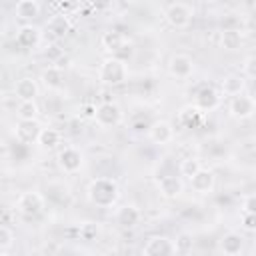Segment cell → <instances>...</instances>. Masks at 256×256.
<instances>
[{
  "label": "cell",
  "instance_id": "obj_21",
  "mask_svg": "<svg viewBox=\"0 0 256 256\" xmlns=\"http://www.w3.org/2000/svg\"><path fill=\"white\" fill-rule=\"evenodd\" d=\"M218 248L224 256H238L244 250V238L238 232H226L218 240Z\"/></svg>",
  "mask_w": 256,
  "mask_h": 256
},
{
  "label": "cell",
  "instance_id": "obj_3",
  "mask_svg": "<svg viewBox=\"0 0 256 256\" xmlns=\"http://www.w3.org/2000/svg\"><path fill=\"white\" fill-rule=\"evenodd\" d=\"M102 46L110 52V56L114 58H120L124 62H128L134 54V44L132 40L124 34V32H118V30H110L102 36Z\"/></svg>",
  "mask_w": 256,
  "mask_h": 256
},
{
  "label": "cell",
  "instance_id": "obj_30",
  "mask_svg": "<svg viewBox=\"0 0 256 256\" xmlns=\"http://www.w3.org/2000/svg\"><path fill=\"white\" fill-rule=\"evenodd\" d=\"M14 240H16V236H14V232H12V228L10 226H0V250L2 252H10V248L14 246Z\"/></svg>",
  "mask_w": 256,
  "mask_h": 256
},
{
  "label": "cell",
  "instance_id": "obj_27",
  "mask_svg": "<svg viewBox=\"0 0 256 256\" xmlns=\"http://www.w3.org/2000/svg\"><path fill=\"white\" fill-rule=\"evenodd\" d=\"M38 114H40V108L34 102H18L16 106V116L18 120H38Z\"/></svg>",
  "mask_w": 256,
  "mask_h": 256
},
{
  "label": "cell",
  "instance_id": "obj_2",
  "mask_svg": "<svg viewBox=\"0 0 256 256\" xmlns=\"http://www.w3.org/2000/svg\"><path fill=\"white\" fill-rule=\"evenodd\" d=\"M130 70H128V62L108 56L106 60H102L100 68H98V80L104 86H120L128 80Z\"/></svg>",
  "mask_w": 256,
  "mask_h": 256
},
{
  "label": "cell",
  "instance_id": "obj_13",
  "mask_svg": "<svg viewBox=\"0 0 256 256\" xmlns=\"http://www.w3.org/2000/svg\"><path fill=\"white\" fill-rule=\"evenodd\" d=\"M220 92L214 88V86H202L198 92H196V96H194V106L196 108H200L204 114L206 112H212V110H216L218 106H220Z\"/></svg>",
  "mask_w": 256,
  "mask_h": 256
},
{
  "label": "cell",
  "instance_id": "obj_35",
  "mask_svg": "<svg viewBox=\"0 0 256 256\" xmlns=\"http://www.w3.org/2000/svg\"><path fill=\"white\" fill-rule=\"evenodd\" d=\"M0 256H10V254H8V252H2V254H0Z\"/></svg>",
  "mask_w": 256,
  "mask_h": 256
},
{
  "label": "cell",
  "instance_id": "obj_4",
  "mask_svg": "<svg viewBox=\"0 0 256 256\" xmlns=\"http://www.w3.org/2000/svg\"><path fill=\"white\" fill-rule=\"evenodd\" d=\"M164 18L166 22L176 28V30H184L192 24V18H194V6L188 4V2H170L166 8H164Z\"/></svg>",
  "mask_w": 256,
  "mask_h": 256
},
{
  "label": "cell",
  "instance_id": "obj_31",
  "mask_svg": "<svg viewBox=\"0 0 256 256\" xmlns=\"http://www.w3.org/2000/svg\"><path fill=\"white\" fill-rule=\"evenodd\" d=\"M242 76L244 78H250V80H256V54L254 56H248L242 64Z\"/></svg>",
  "mask_w": 256,
  "mask_h": 256
},
{
  "label": "cell",
  "instance_id": "obj_15",
  "mask_svg": "<svg viewBox=\"0 0 256 256\" xmlns=\"http://www.w3.org/2000/svg\"><path fill=\"white\" fill-rule=\"evenodd\" d=\"M42 40V30L36 24H24L16 32V46L22 50H34Z\"/></svg>",
  "mask_w": 256,
  "mask_h": 256
},
{
  "label": "cell",
  "instance_id": "obj_12",
  "mask_svg": "<svg viewBox=\"0 0 256 256\" xmlns=\"http://www.w3.org/2000/svg\"><path fill=\"white\" fill-rule=\"evenodd\" d=\"M156 188L160 192L162 198L166 200H176L182 190H184V184H182V178L176 176V174H162L156 178Z\"/></svg>",
  "mask_w": 256,
  "mask_h": 256
},
{
  "label": "cell",
  "instance_id": "obj_10",
  "mask_svg": "<svg viewBox=\"0 0 256 256\" xmlns=\"http://www.w3.org/2000/svg\"><path fill=\"white\" fill-rule=\"evenodd\" d=\"M168 72L176 80H188L194 74V60L184 52H176L168 60Z\"/></svg>",
  "mask_w": 256,
  "mask_h": 256
},
{
  "label": "cell",
  "instance_id": "obj_26",
  "mask_svg": "<svg viewBox=\"0 0 256 256\" xmlns=\"http://www.w3.org/2000/svg\"><path fill=\"white\" fill-rule=\"evenodd\" d=\"M60 142H62L60 130H56V128H42L40 138H38V144H40L44 150H52V148H56Z\"/></svg>",
  "mask_w": 256,
  "mask_h": 256
},
{
  "label": "cell",
  "instance_id": "obj_8",
  "mask_svg": "<svg viewBox=\"0 0 256 256\" xmlns=\"http://www.w3.org/2000/svg\"><path fill=\"white\" fill-rule=\"evenodd\" d=\"M142 256H176L174 240L164 234H152L142 246Z\"/></svg>",
  "mask_w": 256,
  "mask_h": 256
},
{
  "label": "cell",
  "instance_id": "obj_9",
  "mask_svg": "<svg viewBox=\"0 0 256 256\" xmlns=\"http://www.w3.org/2000/svg\"><path fill=\"white\" fill-rule=\"evenodd\" d=\"M228 114H230L234 120H238V122L250 120V118L256 114V104H254V100L250 98V94L234 96V98H230V102H228Z\"/></svg>",
  "mask_w": 256,
  "mask_h": 256
},
{
  "label": "cell",
  "instance_id": "obj_32",
  "mask_svg": "<svg viewBox=\"0 0 256 256\" xmlns=\"http://www.w3.org/2000/svg\"><path fill=\"white\" fill-rule=\"evenodd\" d=\"M242 214H256V192L242 198Z\"/></svg>",
  "mask_w": 256,
  "mask_h": 256
},
{
  "label": "cell",
  "instance_id": "obj_33",
  "mask_svg": "<svg viewBox=\"0 0 256 256\" xmlns=\"http://www.w3.org/2000/svg\"><path fill=\"white\" fill-rule=\"evenodd\" d=\"M242 228L246 232H254L256 234V214H242Z\"/></svg>",
  "mask_w": 256,
  "mask_h": 256
},
{
  "label": "cell",
  "instance_id": "obj_18",
  "mask_svg": "<svg viewBox=\"0 0 256 256\" xmlns=\"http://www.w3.org/2000/svg\"><path fill=\"white\" fill-rule=\"evenodd\" d=\"M246 90V78L242 74H226L220 82V92L222 96H228V98H234V96H240L244 94Z\"/></svg>",
  "mask_w": 256,
  "mask_h": 256
},
{
  "label": "cell",
  "instance_id": "obj_6",
  "mask_svg": "<svg viewBox=\"0 0 256 256\" xmlns=\"http://www.w3.org/2000/svg\"><path fill=\"white\" fill-rule=\"evenodd\" d=\"M122 120H124V112L116 102H100L96 106L94 122L100 128H116L122 124Z\"/></svg>",
  "mask_w": 256,
  "mask_h": 256
},
{
  "label": "cell",
  "instance_id": "obj_24",
  "mask_svg": "<svg viewBox=\"0 0 256 256\" xmlns=\"http://www.w3.org/2000/svg\"><path fill=\"white\" fill-rule=\"evenodd\" d=\"M178 120H180V124H182L184 128H196L198 124H202V120H204V112L192 104V106H186V108L180 110Z\"/></svg>",
  "mask_w": 256,
  "mask_h": 256
},
{
  "label": "cell",
  "instance_id": "obj_25",
  "mask_svg": "<svg viewBox=\"0 0 256 256\" xmlns=\"http://www.w3.org/2000/svg\"><path fill=\"white\" fill-rule=\"evenodd\" d=\"M242 32L240 30H222L220 32V46L226 50V52H236L242 48Z\"/></svg>",
  "mask_w": 256,
  "mask_h": 256
},
{
  "label": "cell",
  "instance_id": "obj_11",
  "mask_svg": "<svg viewBox=\"0 0 256 256\" xmlns=\"http://www.w3.org/2000/svg\"><path fill=\"white\" fill-rule=\"evenodd\" d=\"M42 132V126L38 124V120H18L14 126V138L18 140V144H34L38 142Z\"/></svg>",
  "mask_w": 256,
  "mask_h": 256
},
{
  "label": "cell",
  "instance_id": "obj_28",
  "mask_svg": "<svg viewBox=\"0 0 256 256\" xmlns=\"http://www.w3.org/2000/svg\"><path fill=\"white\" fill-rule=\"evenodd\" d=\"M204 166H202V162L198 160V158H194V156H190V158H184L182 162H180V166H178V170H180V174L184 176V178H192V176H196L200 170H202Z\"/></svg>",
  "mask_w": 256,
  "mask_h": 256
},
{
  "label": "cell",
  "instance_id": "obj_14",
  "mask_svg": "<svg viewBox=\"0 0 256 256\" xmlns=\"http://www.w3.org/2000/svg\"><path fill=\"white\" fill-rule=\"evenodd\" d=\"M148 138L150 142L158 144V146H166L174 140V126L168 120H154L148 128Z\"/></svg>",
  "mask_w": 256,
  "mask_h": 256
},
{
  "label": "cell",
  "instance_id": "obj_1",
  "mask_svg": "<svg viewBox=\"0 0 256 256\" xmlns=\"http://www.w3.org/2000/svg\"><path fill=\"white\" fill-rule=\"evenodd\" d=\"M86 198L96 208H114L120 200L118 182L108 176H96L86 186Z\"/></svg>",
  "mask_w": 256,
  "mask_h": 256
},
{
  "label": "cell",
  "instance_id": "obj_23",
  "mask_svg": "<svg viewBox=\"0 0 256 256\" xmlns=\"http://www.w3.org/2000/svg\"><path fill=\"white\" fill-rule=\"evenodd\" d=\"M40 80H42V84H44L48 90H58V88H62V84H64V70H60L58 66H52V64H50L48 68L42 70Z\"/></svg>",
  "mask_w": 256,
  "mask_h": 256
},
{
  "label": "cell",
  "instance_id": "obj_17",
  "mask_svg": "<svg viewBox=\"0 0 256 256\" xmlns=\"http://www.w3.org/2000/svg\"><path fill=\"white\" fill-rule=\"evenodd\" d=\"M114 220L122 228H134L142 220V212H140V208L136 204H122V206L116 208Z\"/></svg>",
  "mask_w": 256,
  "mask_h": 256
},
{
  "label": "cell",
  "instance_id": "obj_5",
  "mask_svg": "<svg viewBox=\"0 0 256 256\" xmlns=\"http://www.w3.org/2000/svg\"><path fill=\"white\" fill-rule=\"evenodd\" d=\"M44 206H46V198L36 192V190H28V192H22L18 198H16V212L22 214L24 218H36L38 214L44 212Z\"/></svg>",
  "mask_w": 256,
  "mask_h": 256
},
{
  "label": "cell",
  "instance_id": "obj_19",
  "mask_svg": "<svg viewBox=\"0 0 256 256\" xmlns=\"http://www.w3.org/2000/svg\"><path fill=\"white\" fill-rule=\"evenodd\" d=\"M190 186L196 194H210L214 192V186H216V176L210 168H202L196 176L190 178Z\"/></svg>",
  "mask_w": 256,
  "mask_h": 256
},
{
  "label": "cell",
  "instance_id": "obj_20",
  "mask_svg": "<svg viewBox=\"0 0 256 256\" xmlns=\"http://www.w3.org/2000/svg\"><path fill=\"white\" fill-rule=\"evenodd\" d=\"M46 30L54 36V38H64L68 36V32L72 30V22L68 18L66 12H58V14H52L48 20H46Z\"/></svg>",
  "mask_w": 256,
  "mask_h": 256
},
{
  "label": "cell",
  "instance_id": "obj_7",
  "mask_svg": "<svg viewBox=\"0 0 256 256\" xmlns=\"http://www.w3.org/2000/svg\"><path fill=\"white\" fill-rule=\"evenodd\" d=\"M56 162L60 166V170L64 174H78L84 166V156L80 152V148L76 146H64L58 150V156H56Z\"/></svg>",
  "mask_w": 256,
  "mask_h": 256
},
{
  "label": "cell",
  "instance_id": "obj_22",
  "mask_svg": "<svg viewBox=\"0 0 256 256\" xmlns=\"http://www.w3.org/2000/svg\"><path fill=\"white\" fill-rule=\"evenodd\" d=\"M40 12H42V6L36 0H18L14 4V16L20 18V20H26L30 24H32L34 18L40 16Z\"/></svg>",
  "mask_w": 256,
  "mask_h": 256
},
{
  "label": "cell",
  "instance_id": "obj_16",
  "mask_svg": "<svg viewBox=\"0 0 256 256\" xmlns=\"http://www.w3.org/2000/svg\"><path fill=\"white\" fill-rule=\"evenodd\" d=\"M14 96L20 100V102H34L40 88H38V82L30 76H22L14 82Z\"/></svg>",
  "mask_w": 256,
  "mask_h": 256
},
{
  "label": "cell",
  "instance_id": "obj_29",
  "mask_svg": "<svg viewBox=\"0 0 256 256\" xmlns=\"http://www.w3.org/2000/svg\"><path fill=\"white\" fill-rule=\"evenodd\" d=\"M174 248H176V256H188L194 248V240H192V234L188 232H180L174 240Z\"/></svg>",
  "mask_w": 256,
  "mask_h": 256
},
{
  "label": "cell",
  "instance_id": "obj_34",
  "mask_svg": "<svg viewBox=\"0 0 256 256\" xmlns=\"http://www.w3.org/2000/svg\"><path fill=\"white\" fill-rule=\"evenodd\" d=\"M250 98H252L254 104H256V84H254V88H252V92H250Z\"/></svg>",
  "mask_w": 256,
  "mask_h": 256
}]
</instances>
